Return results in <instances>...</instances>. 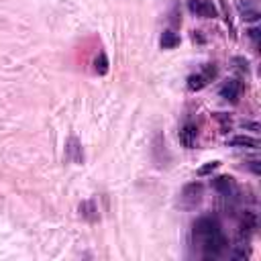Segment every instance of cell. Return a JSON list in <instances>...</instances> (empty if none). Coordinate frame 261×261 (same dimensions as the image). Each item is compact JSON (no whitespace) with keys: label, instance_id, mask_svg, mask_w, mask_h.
Segmentation results:
<instances>
[{"label":"cell","instance_id":"9a60e30c","mask_svg":"<svg viewBox=\"0 0 261 261\" xmlns=\"http://www.w3.org/2000/svg\"><path fill=\"white\" fill-rule=\"evenodd\" d=\"M231 257H233V259H245V257H249V247H247V243H245V245H243V243H239L237 249L233 251Z\"/></svg>","mask_w":261,"mask_h":261},{"label":"cell","instance_id":"5b68a950","mask_svg":"<svg viewBox=\"0 0 261 261\" xmlns=\"http://www.w3.org/2000/svg\"><path fill=\"white\" fill-rule=\"evenodd\" d=\"M212 188H214V192L220 194L222 198H235L237 196V184L231 176H218L212 180Z\"/></svg>","mask_w":261,"mask_h":261},{"label":"cell","instance_id":"277c9868","mask_svg":"<svg viewBox=\"0 0 261 261\" xmlns=\"http://www.w3.org/2000/svg\"><path fill=\"white\" fill-rule=\"evenodd\" d=\"M190 12L200 16V19H216L218 12L212 0H190Z\"/></svg>","mask_w":261,"mask_h":261},{"label":"cell","instance_id":"8fae6325","mask_svg":"<svg viewBox=\"0 0 261 261\" xmlns=\"http://www.w3.org/2000/svg\"><path fill=\"white\" fill-rule=\"evenodd\" d=\"M229 145L231 147H247V149H259V141L255 137H247V135H239L229 139Z\"/></svg>","mask_w":261,"mask_h":261},{"label":"cell","instance_id":"2e32d148","mask_svg":"<svg viewBox=\"0 0 261 261\" xmlns=\"http://www.w3.org/2000/svg\"><path fill=\"white\" fill-rule=\"evenodd\" d=\"M218 161H210V163H206V165H202L200 169H198V176H208V173H212L214 169H218Z\"/></svg>","mask_w":261,"mask_h":261},{"label":"cell","instance_id":"4fadbf2b","mask_svg":"<svg viewBox=\"0 0 261 261\" xmlns=\"http://www.w3.org/2000/svg\"><path fill=\"white\" fill-rule=\"evenodd\" d=\"M180 45V37L176 33H173L171 29H167V31H163V35H161V47L163 49H173V47H178Z\"/></svg>","mask_w":261,"mask_h":261},{"label":"cell","instance_id":"ac0fdd59","mask_svg":"<svg viewBox=\"0 0 261 261\" xmlns=\"http://www.w3.org/2000/svg\"><path fill=\"white\" fill-rule=\"evenodd\" d=\"M249 167H251V171H253V173H257V176H259V173H261V167H259V161H251V165H249Z\"/></svg>","mask_w":261,"mask_h":261},{"label":"cell","instance_id":"d6986e66","mask_svg":"<svg viewBox=\"0 0 261 261\" xmlns=\"http://www.w3.org/2000/svg\"><path fill=\"white\" fill-rule=\"evenodd\" d=\"M243 127H247V129H251V131H259V125H257V123H243Z\"/></svg>","mask_w":261,"mask_h":261},{"label":"cell","instance_id":"3957f363","mask_svg":"<svg viewBox=\"0 0 261 261\" xmlns=\"http://www.w3.org/2000/svg\"><path fill=\"white\" fill-rule=\"evenodd\" d=\"M202 194H204V186L200 182H190L184 186L182 194H180V200H182V206L184 208H194L200 204L202 200Z\"/></svg>","mask_w":261,"mask_h":261},{"label":"cell","instance_id":"e0dca14e","mask_svg":"<svg viewBox=\"0 0 261 261\" xmlns=\"http://www.w3.org/2000/svg\"><path fill=\"white\" fill-rule=\"evenodd\" d=\"M249 37L253 39V43H255V47H257V45H259V29H255V27L249 29Z\"/></svg>","mask_w":261,"mask_h":261},{"label":"cell","instance_id":"9c48e42d","mask_svg":"<svg viewBox=\"0 0 261 261\" xmlns=\"http://www.w3.org/2000/svg\"><path fill=\"white\" fill-rule=\"evenodd\" d=\"M196 139H198V127L194 123H186L182 129H180V143L186 147V149H192L196 145Z\"/></svg>","mask_w":261,"mask_h":261},{"label":"cell","instance_id":"7c38bea8","mask_svg":"<svg viewBox=\"0 0 261 261\" xmlns=\"http://www.w3.org/2000/svg\"><path fill=\"white\" fill-rule=\"evenodd\" d=\"M257 229V216L253 212H245L241 218V233L243 235H251Z\"/></svg>","mask_w":261,"mask_h":261},{"label":"cell","instance_id":"ba28073f","mask_svg":"<svg viewBox=\"0 0 261 261\" xmlns=\"http://www.w3.org/2000/svg\"><path fill=\"white\" fill-rule=\"evenodd\" d=\"M237 8H239V12H241V19L243 21H249V23H253V21H259V8L255 6V2L253 0H237Z\"/></svg>","mask_w":261,"mask_h":261},{"label":"cell","instance_id":"30bf717a","mask_svg":"<svg viewBox=\"0 0 261 261\" xmlns=\"http://www.w3.org/2000/svg\"><path fill=\"white\" fill-rule=\"evenodd\" d=\"M80 216L88 222H96L100 216H98V210H96V204L92 200H86L80 204Z\"/></svg>","mask_w":261,"mask_h":261},{"label":"cell","instance_id":"52a82bcc","mask_svg":"<svg viewBox=\"0 0 261 261\" xmlns=\"http://www.w3.org/2000/svg\"><path fill=\"white\" fill-rule=\"evenodd\" d=\"M241 88H243V86H241L239 80H227V82L220 86V96L224 100L237 104L239 102V96H241Z\"/></svg>","mask_w":261,"mask_h":261},{"label":"cell","instance_id":"6da1fadb","mask_svg":"<svg viewBox=\"0 0 261 261\" xmlns=\"http://www.w3.org/2000/svg\"><path fill=\"white\" fill-rule=\"evenodd\" d=\"M194 243L200 247L204 259H218L227 249V237L220 229V222L212 216H202L194 222Z\"/></svg>","mask_w":261,"mask_h":261},{"label":"cell","instance_id":"8992f818","mask_svg":"<svg viewBox=\"0 0 261 261\" xmlns=\"http://www.w3.org/2000/svg\"><path fill=\"white\" fill-rule=\"evenodd\" d=\"M65 157L72 163H84V149L82 143L78 141V137H69L65 143Z\"/></svg>","mask_w":261,"mask_h":261},{"label":"cell","instance_id":"5bb4252c","mask_svg":"<svg viewBox=\"0 0 261 261\" xmlns=\"http://www.w3.org/2000/svg\"><path fill=\"white\" fill-rule=\"evenodd\" d=\"M94 72L98 76L108 74V57H106V53H98V57L94 59Z\"/></svg>","mask_w":261,"mask_h":261},{"label":"cell","instance_id":"7a4b0ae2","mask_svg":"<svg viewBox=\"0 0 261 261\" xmlns=\"http://www.w3.org/2000/svg\"><path fill=\"white\" fill-rule=\"evenodd\" d=\"M214 76H216V67H214L212 63L204 65V69H202V72H198V74H192V76L188 78V90L198 92V90L206 88V86H208V82H212V80H214Z\"/></svg>","mask_w":261,"mask_h":261}]
</instances>
